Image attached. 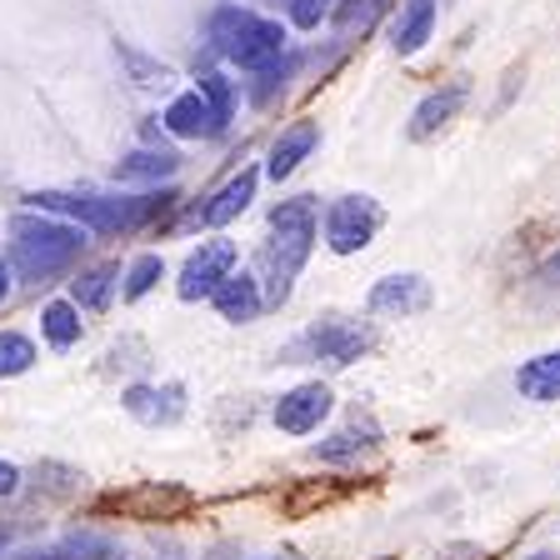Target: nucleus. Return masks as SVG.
Returning <instances> with one entry per match:
<instances>
[{
  "mask_svg": "<svg viewBox=\"0 0 560 560\" xmlns=\"http://www.w3.org/2000/svg\"><path fill=\"white\" fill-rule=\"evenodd\" d=\"M315 231H320V210L315 196H291L270 210V235L256 256V280L266 305H285L291 301V285L301 276V266L311 260Z\"/></svg>",
  "mask_w": 560,
  "mask_h": 560,
  "instance_id": "1",
  "label": "nucleus"
},
{
  "mask_svg": "<svg viewBox=\"0 0 560 560\" xmlns=\"http://www.w3.org/2000/svg\"><path fill=\"white\" fill-rule=\"evenodd\" d=\"M31 210H46V215H66V221H81V231L95 235H130L140 225H151L161 210L180 206L171 186L165 190H145V196H75V190H35Z\"/></svg>",
  "mask_w": 560,
  "mask_h": 560,
  "instance_id": "2",
  "label": "nucleus"
},
{
  "mask_svg": "<svg viewBox=\"0 0 560 560\" xmlns=\"http://www.w3.org/2000/svg\"><path fill=\"white\" fill-rule=\"evenodd\" d=\"M85 250V231L66 225L46 210H25L11 221V270L25 285H50L56 276H66Z\"/></svg>",
  "mask_w": 560,
  "mask_h": 560,
  "instance_id": "3",
  "label": "nucleus"
},
{
  "mask_svg": "<svg viewBox=\"0 0 560 560\" xmlns=\"http://www.w3.org/2000/svg\"><path fill=\"white\" fill-rule=\"evenodd\" d=\"M285 40H291L285 25L250 11V5H215V15H210V50L241 70H260L280 60Z\"/></svg>",
  "mask_w": 560,
  "mask_h": 560,
  "instance_id": "4",
  "label": "nucleus"
},
{
  "mask_svg": "<svg viewBox=\"0 0 560 560\" xmlns=\"http://www.w3.org/2000/svg\"><path fill=\"white\" fill-rule=\"evenodd\" d=\"M375 346V330L365 320H350V315H326V320H315L301 340H295L285 355H295L291 365L305 361H326V365H355L365 350Z\"/></svg>",
  "mask_w": 560,
  "mask_h": 560,
  "instance_id": "5",
  "label": "nucleus"
},
{
  "mask_svg": "<svg viewBox=\"0 0 560 560\" xmlns=\"http://www.w3.org/2000/svg\"><path fill=\"white\" fill-rule=\"evenodd\" d=\"M385 225V210L375 196H340L326 206V221H320V231H326V245L336 250V256H361L365 245L375 241V231Z\"/></svg>",
  "mask_w": 560,
  "mask_h": 560,
  "instance_id": "6",
  "label": "nucleus"
},
{
  "mask_svg": "<svg viewBox=\"0 0 560 560\" xmlns=\"http://www.w3.org/2000/svg\"><path fill=\"white\" fill-rule=\"evenodd\" d=\"M235 266H241L235 241H225V235H206V241H200L196 250L186 256V266H180L175 295H180V301H210V291H215V285H221Z\"/></svg>",
  "mask_w": 560,
  "mask_h": 560,
  "instance_id": "7",
  "label": "nucleus"
},
{
  "mask_svg": "<svg viewBox=\"0 0 560 560\" xmlns=\"http://www.w3.org/2000/svg\"><path fill=\"white\" fill-rule=\"evenodd\" d=\"M336 410V396H330V385L326 381H301V385H291L285 396L276 400V425L285 435H315L320 425H326V416Z\"/></svg>",
  "mask_w": 560,
  "mask_h": 560,
  "instance_id": "8",
  "label": "nucleus"
},
{
  "mask_svg": "<svg viewBox=\"0 0 560 560\" xmlns=\"http://www.w3.org/2000/svg\"><path fill=\"white\" fill-rule=\"evenodd\" d=\"M431 305V280L406 270V276H381L365 295V311L381 315V320H410Z\"/></svg>",
  "mask_w": 560,
  "mask_h": 560,
  "instance_id": "9",
  "label": "nucleus"
},
{
  "mask_svg": "<svg viewBox=\"0 0 560 560\" xmlns=\"http://www.w3.org/2000/svg\"><path fill=\"white\" fill-rule=\"evenodd\" d=\"M120 406H126L130 420L140 425H175V420L186 416V385H126L120 390Z\"/></svg>",
  "mask_w": 560,
  "mask_h": 560,
  "instance_id": "10",
  "label": "nucleus"
},
{
  "mask_svg": "<svg viewBox=\"0 0 560 560\" xmlns=\"http://www.w3.org/2000/svg\"><path fill=\"white\" fill-rule=\"evenodd\" d=\"M161 126L171 130V136H180V140H215V136H225L231 120H225L200 91H186V95H175V101L165 105Z\"/></svg>",
  "mask_w": 560,
  "mask_h": 560,
  "instance_id": "11",
  "label": "nucleus"
},
{
  "mask_svg": "<svg viewBox=\"0 0 560 560\" xmlns=\"http://www.w3.org/2000/svg\"><path fill=\"white\" fill-rule=\"evenodd\" d=\"M210 305H215V315L231 320V326H250V320L266 311V295H260L256 270H231V276L210 291Z\"/></svg>",
  "mask_w": 560,
  "mask_h": 560,
  "instance_id": "12",
  "label": "nucleus"
},
{
  "mask_svg": "<svg viewBox=\"0 0 560 560\" xmlns=\"http://www.w3.org/2000/svg\"><path fill=\"white\" fill-rule=\"evenodd\" d=\"M470 101V85L466 81H451V85H441V91H431L425 101L410 110V140H431V136H441L445 126H451L455 116H460V105Z\"/></svg>",
  "mask_w": 560,
  "mask_h": 560,
  "instance_id": "13",
  "label": "nucleus"
},
{
  "mask_svg": "<svg viewBox=\"0 0 560 560\" xmlns=\"http://www.w3.org/2000/svg\"><path fill=\"white\" fill-rule=\"evenodd\" d=\"M315 145H320V126H315V120H295V126H285L276 136V145H270L266 175H270V180H291Z\"/></svg>",
  "mask_w": 560,
  "mask_h": 560,
  "instance_id": "14",
  "label": "nucleus"
},
{
  "mask_svg": "<svg viewBox=\"0 0 560 560\" xmlns=\"http://www.w3.org/2000/svg\"><path fill=\"white\" fill-rule=\"evenodd\" d=\"M256 186H260V171H241V175H231L215 196L200 206V215H196V225H231V221H241L245 210H250V200H256Z\"/></svg>",
  "mask_w": 560,
  "mask_h": 560,
  "instance_id": "15",
  "label": "nucleus"
},
{
  "mask_svg": "<svg viewBox=\"0 0 560 560\" xmlns=\"http://www.w3.org/2000/svg\"><path fill=\"white\" fill-rule=\"evenodd\" d=\"M435 35V0H400V11L390 15V50L396 56H416Z\"/></svg>",
  "mask_w": 560,
  "mask_h": 560,
  "instance_id": "16",
  "label": "nucleus"
},
{
  "mask_svg": "<svg viewBox=\"0 0 560 560\" xmlns=\"http://www.w3.org/2000/svg\"><path fill=\"white\" fill-rule=\"evenodd\" d=\"M515 390L530 406H556L560 400V350H540L530 361L515 365Z\"/></svg>",
  "mask_w": 560,
  "mask_h": 560,
  "instance_id": "17",
  "label": "nucleus"
},
{
  "mask_svg": "<svg viewBox=\"0 0 560 560\" xmlns=\"http://www.w3.org/2000/svg\"><path fill=\"white\" fill-rule=\"evenodd\" d=\"M175 171H180V155L165 151V145H145V151H130L126 161H116L120 186H161Z\"/></svg>",
  "mask_w": 560,
  "mask_h": 560,
  "instance_id": "18",
  "label": "nucleus"
},
{
  "mask_svg": "<svg viewBox=\"0 0 560 560\" xmlns=\"http://www.w3.org/2000/svg\"><path fill=\"white\" fill-rule=\"evenodd\" d=\"M120 276H126V270H120L116 260L85 266L81 276L70 280V301L81 305V311H105V305L116 301V291H120Z\"/></svg>",
  "mask_w": 560,
  "mask_h": 560,
  "instance_id": "19",
  "label": "nucleus"
},
{
  "mask_svg": "<svg viewBox=\"0 0 560 560\" xmlns=\"http://www.w3.org/2000/svg\"><path fill=\"white\" fill-rule=\"evenodd\" d=\"M40 336H46V346H50V350L81 346V336H85L81 305H75V301H50L46 311H40Z\"/></svg>",
  "mask_w": 560,
  "mask_h": 560,
  "instance_id": "20",
  "label": "nucleus"
},
{
  "mask_svg": "<svg viewBox=\"0 0 560 560\" xmlns=\"http://www.w3.org/2000/svg\"><path fill=\"white\" fill-rule=\"evenodd\" d=\"M110 505H120V511H136L140 521H165L171 511H180V505H190L186 490H161V486H140L130 490V495H110Z\"/></svg>",
  "mask_w": 560,
  "mask_h": 560,
  "instance_id": "21",
  "label": "nucleus"
},
{
  "mask_svg": "<svg viewBox=\"0 0 560 560\" xmlns=\"http://www.w3.org/2000/svg\"><path fill=\"white\" fill-rule=\"evenodd\" d=\"M161 280H165V260L155 256V250H145V256H136L126 266V276H120V301H145Z\"/></svg>",
  "mask_w": 560,
  "mask_h": 560,
  "instance_id": "22",
  "label": "nucleus"
},
{
  "mask_svg": "<svg viewBox=\"0 0 560 560\" xmlns=\"http://www.w3.org/2000/svg\"><path fill=\"white\" fill-rule=\"evenodd\" d=\"M295 70H301V56H291V50H285L280 60H270V66H260L256 81H250V101H256V105H270L280 91H285V81H291Z\"/></svg>",
  "mask_w": 560,
  "mask_h": 560,
  "instance_id": "23",
  "label": "nucleus"
},
{
  "mask_svg": "<svg viewBox=\"0 0 560 560\" xmlns=\"http://www.w3.org/2000/svg\"><path fill=\"white\" fill-rule=\"evenodd\" d=\"M31 480H35V490H46V495H56V501H70V495H81V486H85L81 470L60 466V460H46V466H35Z\"/></svg>",
  "mask_w": 560,
  "mask_h": 560,
  "instance_id": "24",
  "label": "nucleus"
},
{
  "mask_svg": "<svg viewBox=\"0 0 560 560\" xmlns=\"http://www.w3.org/2000/svg\"><path fill=\"white\" fill-rule=\"evenodd\" d=\"M35 365V340L21 330H0V381H15Z\"/></svg>",
  "mask_w": 560,
  "mask_h": 560,
  "instance_id": "25",
  "label": "nucleus"
},
{
  "mask_svg": "<svg viewBox=\"0 0 560 560\" xmlns=\"http://www.w3.org/2000/svg\"><path fill=\"white\" fill-rule=\"evenodd\" d=\"M196 91L206 95L215 110H221L225 120L235 116V85L225 81V70H215V66H196Z\"/></svg>",
  "mask_w": 560,
  "mask_h": 560,
  "instance_id": "26",
  "label": "nucleus"
},
{
  "mask_svg": "<svg viewBox=\"0 0 560 560\" xmlns=\"http://www.w3.org/2000/svg\"><path fill=\"white\" fill-rule=\"evenodd\" d=\"M280 5H285V15H291L295 31H320V21L336 15L340 0H280Z\"/></svg>",
  "mask_w": 560,
  "mask_h": 560,
  "instance_id": "27",
  "label": "nucleus"
},
{
  "mask_svg": "<svg viewBox=\"0 0 560 560\" xmlns=\"http://www.w3.org/2000/svg\"><path fill=\"white\" fill-rule=\"evenodd\" d=\"M66 560H116V540L95 536V530H75V536H66Z\"/></svg>",
  "mask_w": 560,
  "mask_h": 560,
  "instance_id": "28",
  "label": "nucleus"
},
{
  "mask_svg": "<svg viewBox=\"0 0 560 560\" xmlns=\"http://www.w3.org/2000/svg\"><path fill=\"white\" fill-rule=\"evenodd\" d=\"M361 431H336L330 441L315 445V460H326V466H340V460H355L361 455Z\"/></svg>",
  "mask_w": 560,
  "mask_h": 560,
  "instance_id": "29",
  "label": "nucleus"
},
{
  "mask_svg": "<svg viewBox=\"0 0 560 560\" xmlns=\"http://www.w3.org/2000/svg\"><path fill=\"white\" fill-rule=\"evenodd\" d=\"M21 486H25L21 466H11V460H0V501H11V495H15Z\"/></svg>",
  "mask_w": 560,
  "mask_h": 560,
  "instance_id": "30",
  "label": "nucleus"
},
{
  "mask_svg": "<svg viewBox=\"0 0 560 560\" xmlns=\"http://www.w3.org/2000/svg\"><path fill=\"white\" fill-rule=\"evenodd\" d=\"M540 280H546V285H556V291H560V250H550V256L540 260Z\"/></svg>",
  "mask_w": 560,
  "mask_h": 560,
  "instance_id": "31",
  "label": "nucleus"
},
{
  "mask_svg": "<svg viewBox=\"0 0 560 560\" xmlns=\"http://www.w3.org/2000/svg\"><path fill=\"white\" fill-rule=\"evenodd\" d=\"M11 295V260H0V301Z\"/></svg>",
  "mask_w": 560,
  "mask_h": 560,
  "instance_id": "32",
  "label": "nucleus"
},
{
  "mask_svg": "<svg viewBox=\"0 0 560 560\" xmlns=\"http://www.w3.org/2000/svg\"><path fill=\"white\" fill-rule=\"evenodd\" d=\"M25 560H66V550H46V556H25Z\"/></svg>",
  "mask_w": 560,
  "mask_h": 560,
  "instance_id": "33",
  "label": "nucleus"
},
{
  "mask_svg": "<svg viewBox=\"0 0 560 560\" xmlns=\"http://www.w3.org/2000/svg\"><path fill=\"white\" fill-rule=\"evenodd\" d=\"M525 560H560L556 550H536V556H525Z\"/></svg>",
  "mask_w": 560,
  "mask_h": 560,
  "instance_id": "34",
  "label": "nucleus"
},
{
  "mask_svg": "<svg viewBox=\"0 0 560 560\" xmlns=\"http://www.w3.org/2000/svg\"><path fill=\"white\" fill-rule=\"evenodd\" d=\"M256 5H280V0H256Z\"/></svg>",
  "mask_w": 560,
  "mask_h": 560,
  "instance_id": "35",
  "label": "nucleus"
}]
</instances>
